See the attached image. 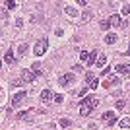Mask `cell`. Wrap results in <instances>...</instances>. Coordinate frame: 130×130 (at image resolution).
Returning <instances> with one entry per match:
<instances>
[{
	"instance_id": "obj_1",
	"label": "cell",
	"mask_w": 130,
	"mask_h": 130,
	"mask_svg": "<svg viewBox=\"0 0 130 130\" xmlns=\"http://www.w3.org/2000/svg\"><path fill=\"white\" fill-rule=\"evenodd\" d=\"M97 97H93V95H89V97H86V99H82V107H80V113H82V117H87V115L91 113V109H95L97 107Z\"/></svg>"
},
{
	"instance_id": "obj_2",
	"label": "cell",
	"mask_w": 130,
	"mask_h": 130,
	"mask_svg": "<svg viewBox=\"0 0 130 130\" xmlns=\"http://www.w3.org/2000/svg\"><path fill=\"white\" fill-rule=\"evenodd\" d=\"M47 49H49V41L47 39H39L37 43H35V47H33V53L37 54V56H41V54L47 53Z\"/></svg>"
},
{
	"instance_id": "obj_3",
	"label": "cell",
	"mask_w": 130,
	"mask_h": 130,
	"mask_svg": "<svg viewBox=\"0 0 130 130\" xmlns=\"http://www.w3.org/2000/svg\"><path fill=\"white\" fill-rule=\"evenodd\" d=\"M74 80H76V78L72 76V74H62V76H60V80H58V84L62 87H70L72 84H74Z\"/></svg>"
},
{
	"instance_id": "obj_4",
	"label": "cell",
	"mask_w": 130,
	"mask_h": 130,
	"mask_svg": "<svg viewBox=\"0 0 130 130\" xmlns=\"http://www.w3.org/2000/svg\"><path fill=\"white\" fill-rule=\"evenodd\" d=\"M25 95H27L25 91H18L16 95L12 97V107H20V105L23 103V99H25Z\"/></svg>"
},
{
	"instance_id": "obj_5",
	"label": "cell",
	"mask_w": 130,
	"mask_h": 130,
	"mask_svg": "<svg viewBox=\"0 0 130 130\" xmlns=\"http://www.w3.org/2000/svg\"><path fill=\"white\" fill-rule=\"evenodd\" d=\"M103 122H105L107 126H113L115 122H117V117H115L113 111H107V113L103 115Z\"/></svg>"
},
{
	"instance_id": "obj_6",
	"label": "cell",
	"mask_w": 130,
	"mask_h": 130,
	"mask_svg": "<svg viewBox=\"0 0 130 130\" xmlns=\"http://www.w3.org/2000/svg\"><path fill=\"white\" fill-rule=\"evenodd\" d=\"M101 86H103V87H113V86H120V80H119V76L115 74V76H111V78H109L107 82H103Z\"/></svg>"
},
{
	"instance_id": "obj_7",
	"label": "cell",
	"mask_w": 130,
	"mask_h": 130,
	"mask_svg": "<svg viewBox=\"0 0 130 130\" xmlns=\"http://www.w3.org/2000/svg\"><path fill=\"white\" fill-rule=\"evenodd\" d=\"M22 80L27 82V84H31V82L35 80V74H33V70H22Z\"/></svg>"
},
{
	"instance_id": "obj_8",
	"label": "cell",
	"mask_w": 130,
	"mask_h": 130,
	"mask_svg": "<svg viewBox=\"0 0 130 130\" xmlns=\"http://www.w3.org/2000/svg\"><path fill=\"white\" fill-rule=\"evenodd\" d=\"M109 23H111V25H113V27H122V25H124V23L120 22V16H119V14H115V16H111V20H109Z\"/></svg>"
},
{
	"instance_id": "obj_9",
	"label": "cell",
	"mask_w": 130,
	"mask_h": 130,
	"mask_svg": "<svg viewBox=\"0 0 130 130\" xmlns=\"http://www.w3.org/2000/svg\"><path fill=\"white\" fill-rule=\"evenodd\" d=\"M51 99H54L53 91H51V89H43V91H41V101H51Z\"/></svg>"
},
{
	"instance_id": "obj_10",
	"label": "cell",
	"mask_w": 130,
	"mask_h": 130,
	"mask_svg": "<svg viewBox=\"0 0 130 130\" xmlns=\"http://www.w3.org/2000/svg\"><path fill=\"white\" fill-rule=\"evenodd\" d=\"M115 70L119 72V74H128V72H130V66H128V64H117V68H115Z\"/></svg>"
},
{
	"instance_id": "obj_11",
	"label": "cell",
	"mask_w": 130,
	"mask_h": 130,
	"mask_svg": "<svg viewBox=\"0 0 130 130\" xmlns=\"http://www.w3.org/2000/svg\"><path fill=\"white\" fill-rule=\"evenodd\" d=\"M4 62L6 64H14V53L12 51H6L4 53Z\"/></svg>"
},
{
	"instance_id": "obj_12",
	"label": "cell",
	"mask_w": 130,
	"mask_h": 130,
	"mask_svg": "<svg viewBox=\"0 0 130 130\" xmlns=\"http://www.w3.org/2000/svg\"><path fill=\"white\" fill-rule=\"evenodd\" d=\"M95 62H97V53H89V56H87V60H86V64L91 66V64H95Z\"/></svg>"
},
{
	"instance_id": "obj_13",
	"label": "cell",
	"mask_w": 130,
	"mask_h": 130,
	"mask_svg": "<svg viewBox=\"0 0 130 130\" xmlns=\"http://www.w3.org/2000/svg\"><path fill=\"white\" fill-rule=\"evenodd\" d=\"M105 43L107 45H115L117 43V35H115V33H109L107 37H105Z\"/></svg>"
},
{
	"instance_id": "obj_14",
	"label": "cell",
	"mask_w": 130,
	"mask_h": 130,
	"mask_svg": "<svg viewBox=\"0 0 130 130\" xmlns=\"http://www.w3.org/2000/svg\"><path fill=\"white\" fill-rule=\"evenodd\" d=\"M64 12L68 14V16H72V18H74V16H78V10H76V8H72V6H66V8H64Z\"/></svg>"
},
{
	"instance_id": "obj_15",
	"label": "cell",
	"mask_w": 130,
	"mask_h": 130,
	"mask_svg": "<svg viewBox=\"0 0 130 130\" xmlns=\"http://www.w3.org/2000/svg\"><path fill=\"white\" fill-rule=\"evenodd\" d=\"M31 70H33L35 76H41V64H39V62H35V64L31 66Z\"/></svg>"
},
{
	"instance_id": "obj_16",
	"label": "cell",
	"mask_w": 130,
	"mask_h": 130,
	"mask_svg": "<svg viewBox=\"0 0 130 130\" xmlns=\"http://www.w3.org/2000/svg\"><path fill=\"white\" fill-rule=\"evenodd\" d=\"M105 64H107V56H105V54H101V56L97 58V66L101 68V66H105Z\"/></svg>"
},
{
	"instance_id": "obj_17",
	"label": "cell",
	"mask_w": 130,
	"mask_h": 130,
	"mask_svg": "<svg viewBox=\"0 0 130 130\" xmlns=\"http://www.w3.org/2000/svg\"><path fill=\"white\" fill-rule=\"evenodd\" d=\"M119 124H120V128H130V119H122Z\"/></svg>"
},
{
	"instance_id": "obj_18",
	"label": "cell",
	"mask_w": 130,
	"mask_h": 130,
	"mask_svg": "<svg viewBox=\"0 0 130 130\" xmlns=\"http://www.w3.org/2000/svg\"><path fill=\"white\" fill-rule=\"evenodd\" d=\"M18 53H20V54H22V56H23V54L27 53V45H25V43H22V45H20V47H18Z\"/></svg>"
},
{
	"instance_id": "obj_19",
	"label": "cell",
	"mask_w": 130,
	"mask_h": 130,
	"mask_svg": "<svg viewBox=\"0 0 130 130\" xmlns=\"http://www.w3.org/2000/svg\"><path fill=\"white\" fill-rule=\"evenodd\" d=\"M89 87H91V89H97V87H99V80H95V78H93V80L89 82Z\"/></svg>"
},
{
	"instance_id": "obj_20",
	"label": "cell",
	"mask_w": 130,
	"mask_h": 130,
	"mask_svg": "<svg viewBox=\"0 0 130 130\" xmlns=\"http://www.w3.org/2000/svg\"><path fill=\"white\" fill-rule=\"evenodd\" d=\"M99 25H101V31H107L109 27H111V23H109V22H105V20H103V22L99 23Z\"/></svg>"
},
{
	"instance_id": "obj_21",
	"label": "cell",
	"mask_w": 130,
	"mask_h": 130,
	"mask_svg": "<svg viewBox=\"0 0 130 130\" xmlns=\"http://www.w3.org/2000/svg\"><path fill=\"white\" fill-rule=\"evenodd\" d=\"M122 14H124V16H128V14H130V2L122 6Z\"/></svg>"
},
{
	"instance_id": "obj_22",
	"label": "cell",
	"mask_w": 130,
	"mask_h": 130,
	"mask_svg": "<svg viewBox=\"0 0 130 130\" xmlns=\"http://www.w3.org/2000/svg\"><path fill=\"white\" fill-rule=\"evenodd\" d=\"M58 124L62 126V128H66V126L70 124V120H68V119H60V122H58Z\"/></svg>"
},
{
	"instance_id": "obj_23",
	"label": "cell",
	"mask_w": 130,
	"mask_h": 130,
	"mask_svg": "<svg viewBox=\"0 0 130 130\" xmlns=\"http://www.w3.org/2000/svg\"><path fill=\"white\" fill-rule=\"evenodd\" d=\"M115 103H117V109H119V111L126 107V101H115Z\"/></svg>"
},
{
	"instance_id": "obj_24",
	"label": "cell",
	"mask_w": 130,
	"mask_h": 130,
	"mask_svg": "<svg viewBox=\"0 0 130 130\" xmlns=\"http://www.w3.org/2000/svg\"><path fill=\"white\" fill-rule=\"evenodd\" d=\"M87 56H89V53H86V51H82V53H80V58L84 60V62L87 60Z\"/></svg>"
},
{
	"instance_id": "obj_25",
	"label": "cell",
	"mask_w": 130,
	"mask_h": 130,
	"mask_svg": "<svg viewBox=\"0 0 130 130\" xmlns=\"http://www.w3.org/2000/svg\"><path fill=\"white\" fill-rule=\"evenodd\" d=\"M87 87H89V86H86V87H82L80 91H78V95H80V97H84V95H86V91H87Z\"/></svg>"
},
{
	"instance_id": "obj_26",
	"label": "cell",
	"mask_w": 130,
	"mask_h": 130,
	"mask_svg": "<svg viewBox=\"0 0 130 130\" xmlns=\"http://www.w3.org/2000/svg\"><path fill=\"white\" fill-rule=\"evenodd\" d=\"M101 74H103V76H109V74H111V68H109V66H105L103 70H101Z\"/></svg>"
},
{
	"instance_id": "obj_27",
	"label": "cell",
	"mask_w": 130,
	"mask_h": 130,
	"mask_svg": "<svg viewBox=\"0 0 130 130\" xmlns=\"http://www.w3.org/2000/svg\"><path fill=\"white\" fill-rule=\"evenodd\" d=\"M62 99H64V97H62L60 93H58V95H54V103H62Z\"/></svg>"
},
{
	"instance_id": "obj_28",
	"label": "cell",
	"mask_w": 130,
	"mask_h": 130,
	"mask_svg": "<svg viewBox=\"0 0 130 130\" xmlns=\"http://www.w3.org/2000/svg\"><path fill=\"white\" fill-rule=\"evenodd\" d=\"M84 20H86V22H87V20H91V14H89V12H84Z\"/></svg>"
}]
</instances>
